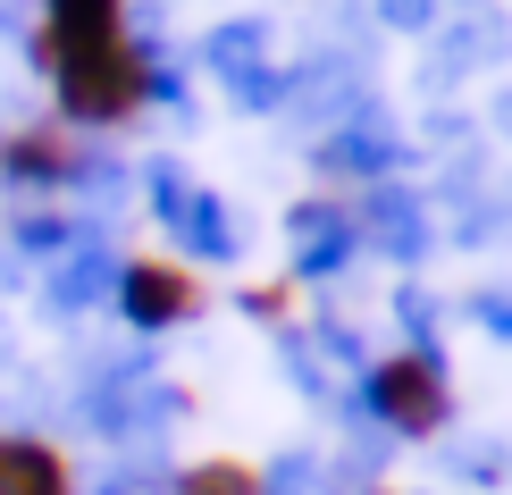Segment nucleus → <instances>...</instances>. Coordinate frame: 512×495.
I'll return each mask as SVG.
<instances>
[{"instance_id": "1", "label": "nucleus", "mask_w": 512, "mask_h": 495, "mask_svg": "<svg viewBox=\"0 0 512 495\" xmlns=\"http://www.w3.org/2000/svg\"><path fill=\"white\" fill-rule=\"evenodd\" d=\"M42 76L68 126H126L160 93L152 51L126 26V0H42Z\"/></svg>"}, {"instance_id": "2", "label": "nucleus", "mask_w": 512, "mask_h": 495, "mask_svg": "<svg viewBox=\"0 0 512 495\" xmlns=\"http://www.w3.org/2000/svg\"><path fill=\"white\" fill-rule=\"evenodd\" d=\"M361 403L378 412V428H395V437H437L445 420H454V378H445L437 353H420V344H403L370 370L361 386Z\"/></svg>"}, {"instance_id": "3", "label": "nucleus", "mask_w": 512, "mask_h": 495, "mask_svg": "<svg viewBox=\"0 0 512 495\" xmlns=\"http://www.w3.org/2000/svg\"><path fill=\"white\" fill-rule=\"evenodd\" d=\"M118 311H126V328L168 336V328H185V319L210 311V286H202L194 261H177V252H143V261L118 269Z\"/></svg>"}, {"instance_id": "4", "label": "nucleus", "mask_w": 512, "mask_h": 495, "mask_svg": "<svg viewBox=\"0 0 512 495\" xmlns=\"http://www.w3.org/2000/svg\"><path fill=\"white\" fill-rule=\"evenodd\" d=\"M0 177L9 185H76L84 143L68 126H17V135H0Z\"/></svg>"}, {"instance_id": "5", "label": "nucleus", "mask_w": 512, "mask_h": 495, "mask_svg": "<svg viewBox=\"0 0 512 495\" xmlns=\"http://www.w3.org/2000/svg\"><path fill=\"white\" fill-rule=\"evenodd\" d=\"M0 495H76V470L51 437H17L0 428Z\"/></svg>"}, {"instance_id": "6", "label": "nucleus", "mask_w": 512, "mask_h": 495, "mask_svg": "<svg viewBox=\"0 0 512 495\" xmlns=\"http://www.w3.org/2000/svg\"><path fill=\"white\" fill-rule=\"evenodd\" d=\"M177 495H269V479L236 454H202V462L177 470Z\"/></svg>"}, {"instance_id": "7", "label": "nucleus", "mask_w": 512, "mask_h": 495, "mask_svg": "<svg viewBox=\"0 0 512 495\" xmlns=\"http://www.w3.org/2000/svg\"><path fill=\"white\" fill-rule=\"evenodd\" d=\"M244 311L261 319V328H286V319L303 311V277H261V286H244Z\"/></svg>"}]
</instances>
